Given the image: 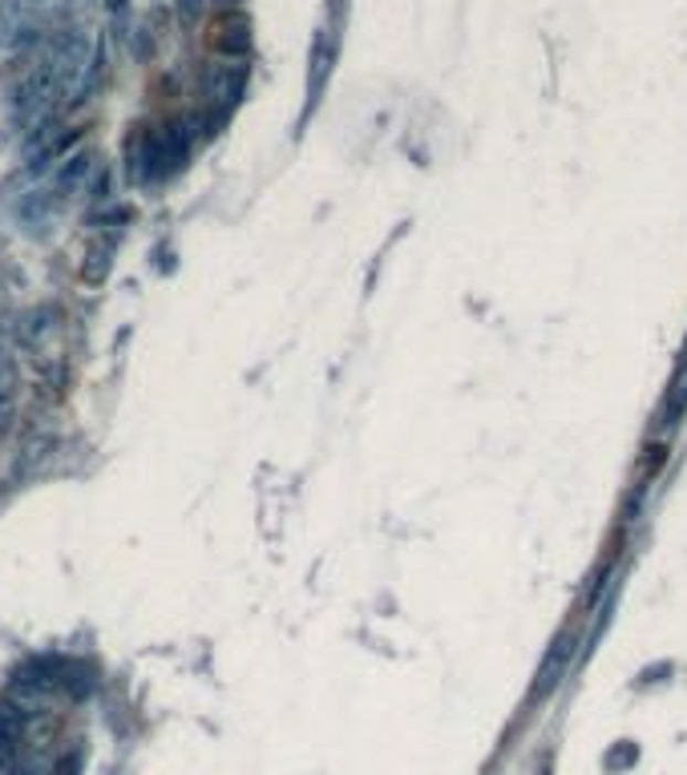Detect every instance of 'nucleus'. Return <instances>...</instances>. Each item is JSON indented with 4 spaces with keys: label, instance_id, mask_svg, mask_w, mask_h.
I'll list each match as a JSON object with an SVG mask.
<instances>
[{
    "label": "nucleus",
    "instance_id": "f257e3e1",
    "mask_svg": "<svg viewBox=\"0 0 687 775\" xmlns=\"http://www.w3.org/2000/svg\"><path fill=\"white\" fill-rule=\"evenodd\" d=\"M65 0H21V9H57Z\"/></svg>",
    "mask_w": 687,
    "mask_h": 775
}]
</instances>
